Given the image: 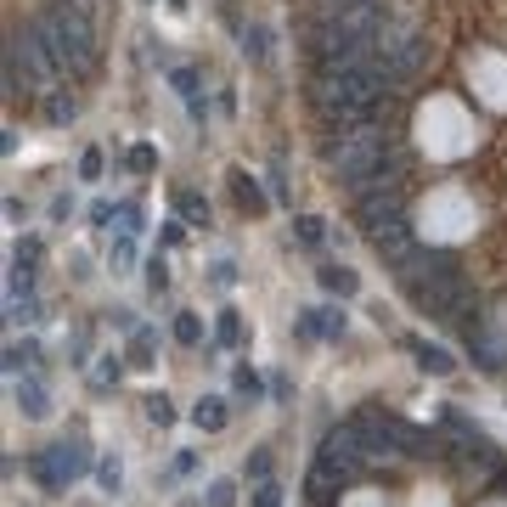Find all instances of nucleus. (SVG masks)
I'll return each instance as SVG.
<instances>
[{
    "instance_id": "4468645a",
    "label": "nucleus",
    "mask_w": 507,
    "mask_h": 507,
    "mask_svg": "<svg viewBox=\"0 0 507 507\" xmlns=\"http://www.w3.org/2000/svg\"><path fill=\"white\" fill-rule=\"evenodd\" d=\"M153 344H158V333H153V327H135V333H130V366L147 372V366H153Z\"/></svg>"
},
{
    "instance_id": "412c9836",
    "label": "nucleus",
    "mask_w": 507,
    "mask_h": 507,
    "mask_svg": "<svg viewBox=\"0 0 507 507\" xmlns=\"http://www.w3.org/2000/svg\"><path fill=\"white\" fill-rule=\"evenodd\" d=\"M96 485L108 491V496H119V485H124V468H119V457H101V462H96Z\"/></svg>"
},
{
    "instance_id": "bb28decb",
    "label": "nucleus",
    "mask_w": 507,
    "mask_h": 507,
    "mask_svg": "<svg viewBox=\"0 0 507 507\" xmlns=\"http://www.w3.org/2000/svg\"><path fill=\"white\" fill-rule=\"evenodd\" d=\"M119 372H124V366H119V355H101V366H96V378H90V384H96V389H108V384H119Z\"/></svg>"
},
{
    "instance_id": "423d86ee",
    "label": "nucleus",
    "mask_w": 507,
    "mask_h": 507,
    "mask_svg": "<svg viewBox=\"0 0 507 507\" xmlns=\"http://www.w3.org/2000/svg\"><path fill=\"white\" fill-rule=\"evenodd\" d=\"M344 311H333V304H311V311H299V322H293V333L299 338H344Z\"/></svg>"
},
{
    "instance_id": "473e14b6",
    "label": "nucleus",
    "mask_w": 507,
    "mask_h": 507,
    "mask_svg": "<svg viewBox=\"0 0 507 507\" xmlns=\"http://www.w3.org/2000/svg\"><path fill=\"white\" fill-rule=\"evenodd\" d=\"M130 259H135V243H130V237H119V243H113V265H119V270H124V265H130Z\"/></svg>"
},
{
    "instance_id": "f257e3e1",
    "label": "nucleus",
    "mask_w": 507,
    "mask_h": 507,
    "mask_svg": "<svg viewBox=\"0 0 507 507\" xmlns=\"http://www.w3.org/2000/svg\"><path fill=\"white\" fill-rule=\"evenodd\" d=\"M378 57V51H372ZM389 79L378 74V62L366 68H350V74H311V108L333 124V130H350V124H366L378 113Z\"/></svg>"
},
{
    "instance_id": "c85d7f7f",
    "label": "nucleus",
    "mask_w": 507,
    "mask_h": 507,
    "mask_svg": "<svg viewBox=\"0 0 507 507\" xmlns=\"http://www.w3.org/2000/svg\"><path fill=\"white\" fill-rule=\"evenodd\" d=\"M119 231H124V237L142 231V209H135V203H119Z\"/></svg>"
},
{
    "instance_id": "dca6fc26",
    "label": "nucleus",
    "mask_w": 507,
    "mask_h": 507,
    "mask_svg": "<svg viewBox=\"0 0 507 507\" xmlns=\"http://www.w3.org/2000/svg\"><path fill=\"white\" fill-rule=\"evenodd\" d=\"M215 344H220V350H237V344H243V322H237V311H220V322H215Z\"/></svg>"
},
{
    "instance_id": "b1692460",
    "label": "nucleus",
    "mask_w": 507,
    "mask_h": 507,
    "mask_svg": "<svg viewBox=\"0 0 507 507\" xmlns=\"http://www.w3.org/2000/svg\"><path fill=\"white\" fill-rule=\"evenodd\" d=\"M237 395H248V400H259V395H265V384H259V372H254V366H237Z\"/></svg>"
},
{
    "instance_id": "1a4fd4ad",
    "label": "nucleus",
    "mask_w": 507,
    "mask_h": 507,
    "mask_svg": "<svg viewBox=\"0 0 507 507\" xmlns=\"http://www.w3.org/2000/svg\"><path fill=\"white\" fill-rule=\"evenodd\" d=\"M169 85H175V96L186 101V113L203 124V119H209V96H203V79L192 74V68H169Z\"/></svg>"
},
{
    "instance_id": "f704fd0d",
    "label": "nucleus",
    "mask_w": 507,
    "mask_h": 507,
    "mask_svg": "<svg viewBox=\"0 0 507 507\" xmlns=\"http://www.w3.org/2000/svg\"><path fill=\"white\" fill-rule=\"evenodd\" d=\"M215 282H220V288H231V282H237V265H231V259H220V265H215Z\"/></svg>"
},
{
    "instance_id": "2f4dec72",
    "label": "nucleus",
    "mask_w": 507,
    "mask_h": 507,
    "mask_svg": "<svg viewBox=\"0 0 507 507\" xmlns=\"http://www.w3.org/2000/svg\"><path fill=\"white\" fill-rule=\"evenodd\" d=\"M113 215H119V209H113V203H90V226H96V231H101V226H108Z\"/></svg>"
},
{
    "instance_id": "c9c22d12",
    "label": "nucleus",
    "mask_w": 507,
    "mask_h": 507,
    "mask_svg": "<svg viewBox=\"0 0 507 507\" xmlns=\"http://www.w3.org/2000/svg\"><path fill=\"white\" fill-rule=\"evenodd\" d=\"M68 6H79V12H90V6H96V0H68Z\"/></svg>"
},
{
    "instance_id": "c756f323",
    "label": "nucleus",
    "mask_w": 507,
    "mask_h": 507,
    "mask_svg": "<svg viewBox=\"0 0 507 507\" xmlns=\"http://www.w3.org/2000/svg\"><path fill=\"white\" fill-rule=\"evenodd\" d=\"M248 480H270V451H254L248 457Z\"/></svg>"
},
{
    "instance_id": "2eb2a0df",
    "label": "nucleus",
    "mask_w": 507,
    "mask_h": 507,
    "mask_svg": "<svg viewBox=\"0 0 507 507\" xmlns=\"http://www.w3.org/2000/svg\"><path fill=\"white\" fill-rule=\"evenodd\" d=\"M175 209H181V220H186V226H209V197L181 192V197H175Z\"/></svg>"
},
{
    "instance_id": "6e6552de",
    "label": "nucleus",
    "mask_w": 507,
    "mask_h": 507,
    "mask_svg": "<svg viewBox=\"0 0 507 507\" xmlns=\"http://www.w3.org/2000/svg\"><path fill=\"white\" fill-rule=\"evenodd\" d=\"M406 350L417 355V366L428 372V378H451V372H457V355H451L446 344H428V338H406Z\"/></svg>"
},
{
    "instance_id": "0eeeda50",
    "label": "nucleus",
    "mask_w": 507,
    "mask_h": 507,
    "mask_svg": "<svg viewBox=\"0 0 507 507\" xmlns=\"http://www.w3.org/2000/svg\"><path fill=\"white\" fill-rule=\"evenodd\" d=\"M12 400H17V412H23L28 423H46V417H51V395H46V384L34 378V372L12 378Z\"/></svg>"
},
{
    "instance_id": "9b49d317",
    "label": "nucleus",
    "mask_w": 507,
    "mask_h": 507,
    "mask_svg": "<svg viewBox=\"0 0 507 507\" xmlns=\"http://www.w3.org/2000/svg\"><path fill=\"white\" fill-rule=\"evenodd\" d=\"M316 277H322V288H327V293H338V299H355V293H361V277H355L350 265H322Z\"/></svg>"
},
{
    "instance_id": "aec40b11",
    "label": "nucleus",
    "mask_w": 507,
    "mask_h": 507,
    "mask_svg": "<svg viewBox=\"0 0 507 507\" xmlns=\"http://www.w3.org/2000/svg\"><path fill=\"white\" fill-rule=\"evenodd\" d=\"M142 406H147V423H158V428H169V423L181 417V412H175V400H169V395H147Z\"/></svg>"
},
{
    "instance_id": "f03ea898",
    "label": "nucleus",
    "mask_w": 507,
    "mask_h": 507,
    "mask_svg": "<svg viewBox=\"0 0 507 507\" xmlns=\"http://www.w3.org/2000/svg\"><path fill=\"white\" fill-rule=\"evenodd\" d=\"M28 23L40 28V40H46V51L57 57L62 79H90L96 68H101V51H96V28H90V12L68 6V0H51V6H40V12H34Z\"/></svg>"
},
{
    "instance_id": "6ab92c4d",
    "label": "nucleus",
    "mask_w": 507,
    "mask_h": 507,
    "mask_svg": "<svg viewBox=\"0 0 507 507\" xmlns=\"http://www.w3.org/2000/svg\"><path fill=\"white\" fill-rule=\"evenodd\" d=\"M293 237H299L304 248H316L322 237H327V220H322V215H299V220H293Z\"/></svg>"
},
{
    "instance_id": "ddd939ff",
    "label": "nucleus",
    "mask_w": 507,
    "mask_h": 507,
    "mask_svg": "<svg viewBox=\"0 0 507 507\" xmlns=\"http://www.w3.org/2000/svg\"><path fill=\"white\" fill-rule=\"evenodd\" d=\"M231 192H237V203H243V209H265V192H259V181L248 175V169H237V175H231Z\"/></svg>"
},
{
    "instance_id": "72a5a7b5",
    "label": "nucleus",
    "mask_w": 507,
    "mask_h": 507,
    "mask_svg": "<svg viewBox=\"0 0 507 507\" xmlns=\"http://www.w3.org/2000/svg\"><path fill=\"white\" fill-rule=\"evenodd\" d=\"M130 169H135V175H147V169H153V153L135 147V153H130Z\"/></svg>"
},
{
    "instance_id": "a211bd4d",
    "label": "nucleus",
    "mask_w": 507,
    "mask_h": 507,
    "mask_svg": "<svg viewBox=\"0 0 507 507\" xmlns=\"http://www.w3.org/2000/svg\"><path fill=\"white\" fill-rule=\"evenodd\" d=\"M243 51H248L254 62L270 57V28H265V23H248V28H243Z\"/></svg>"
},
{
    "instance_id": "9d476101",
    "label": "nucleus",
    "mask_w": 507,
    "mask_h": 507,
    "mask_svg": "<svg viewBox=\"0 0 507 507\" xmlns=\"http://www.w3.org/2000/svg\"><path fill=\"white\" fill-rule=\"evenodd\" d=\"M192 423H197L203 434H220V428L231 423V412H226V400H220V395H203V400L192 406Z\"/></svg>"
},
{
    "instance_id": "393cba45",
    "label": "nucleus",
    "mask_w": 507,
    "mask_h": 507,
    "mask_svg": "<svg viewBox=\"0 0 507 507\" xmlns=\"http://www.w3.org/2000/svg\"><path fill=\"white\" fill-rule=\"evenodd\" d=\"M203 496H209V507H237V485H231V480H215Z\"/></svg>"
},
{
    "instance_id": "4be33fe9",
    "label": "nucleus",
    "mask_w": 507,
    "mask_h": 507,
    "mask_svg": "<svg viewBox=\"0 0 507 507\" xmlns=\"http://www.w3.org/2000/svg\"><path fill=\"white\" fill-rule=\"evenodd\" d=\"M175 344H186V350H197V344H203V322H197L192 311H181V316H175Z\"/></svg>"
},
{
    "instance_id": "7ed1b4c3",
    "label": "nucleus",
    "mask_w": 507,
    "mask_h": 507,
    "mask_svg": "<svg viewBox=\"0 0 507 507\" xmlns=\"http://www.w3.org/2000/svg\"><path fill=\"white\" fill-rule=\"evenodd\" d=\"M395 142L378 130V124H350V130H333V147H327V164L338 169V181H344L350 192L366 186L372 175H384V164H389Z\"/></svg>"
},
{
    "instance_id": "cd10ccee",
    "label": "nucleus",
    "mask_w": 507,
    "mask_h": 507,
    "mask_svg": "<svg viewBox=\"0 0 507 507\" xmlns=\"http://www.w3.org/2000/svg\"><path fill=\"white\" fill-rule=\"evenodd\" d=\"M101 175V147H85L79 153V181H96Z\"/></svg>"
},
{
    "instance_id": "7c9ffc66",
    "label": "nucleus",
    "mask_w": 507,
    "mask_h": 507,
    "mask_svg": "<svg viewBox=\"0 0 507 507\" xmlns=\"http://www.w3.org/2000/svg\"><path fill=\"white\" fill-rule=\"evenodd\" d=\"M270 197L288 203V175H282V164H270Z\"/></svg>"
},
{
    "instance_id": "f3484780",
    "label": "nucleus",
    "mask_w": 507,
    "mask_h": 507,
    "mask_svg": "<svg viewBox=\"0 0 507 507\" xmlns=\"http://www.w3.org/2000/svg\"><path fill=\"white\" fill-rule=\"evenodd\" d=\"M28 361H40V350H34L28 338H23V344L12 338V344H6V372H12V378H23V372H28Z\"/></svg>"
},
{
    "instance_id": "5701e85b",
    "label": "nucleus",
    "mask_w": 507,
    "mask_h": 507,
    "mask_svg": "<svg viewBox=\"0 0 507 507\" xmlns=\"http://www.w3.org/2000/svg\"><path fill=\"white\" fill-rule=\"evenodd\" d=\"M147 288H153V293H169V265H164V254L147 259Z\"/></svg>"
},
{
    "instance_id": "f8f14e48",
    "label": "nucleus",
    "mask_w": 507,
    "mask_h": 507,
    "mask_svg": "<svg viewBox=\"0 0 507 507\" xmlns=\"http://www.w3.org/2000/svg\"><path fill=\"white\" fill-rule=\"evenodd\" d=\"M79 119V101L68 90H46V124H74Z\"/></svg>"
},
{
    "instance_id": "39448f33",
    "label": "nucleus",
    "mask_w": 507,
    "mask_h": 507,
    "mask_svg": "<svg viewBox=\"0 0 507 507\" xmlns=\"http://www.w3.org/2000/svg\"><path fill=\"white\" fill-rule=\"evenodd\" d=\"M96 462H90V451H85V439L79 434H68V439H57V446H46V451H34L28 457V473L40 480L51 496H62L74 480H85Z\"/></svg>"
},
{
    "instance_id": "20e7f679",
    "label": "nucleus",
    "mask_w": 507,
    "mask_h": 507,
    "mask_svg": "<svg viewBox=\"0 0 507 507\" xmlns=\"http://www.w3.org/2000/svg\"><path fill=\"white\" fill-rule=\"evenodd\" d=\"M366 462H372V457H366V446H361L355 423L333 428V434L322 439V451H316V491H333V485L344 491V485H355Z\"/></svg>"
},
{
    "instance_id": "a878e982",
    "label": "nucleus",
    "mask_w": 507,
    "mask_h": 507,
    "mask_svg": "<svg viewBox=\"0 0 507 507\" xmlns=\"http://www.w3.org/2000/svg\"><path fill=\"white\" fill-rule=\"evenodd\" d=\"M254 507H282V485L277 480H259L254 485Z\"/></svg>"
}]
</instances>
